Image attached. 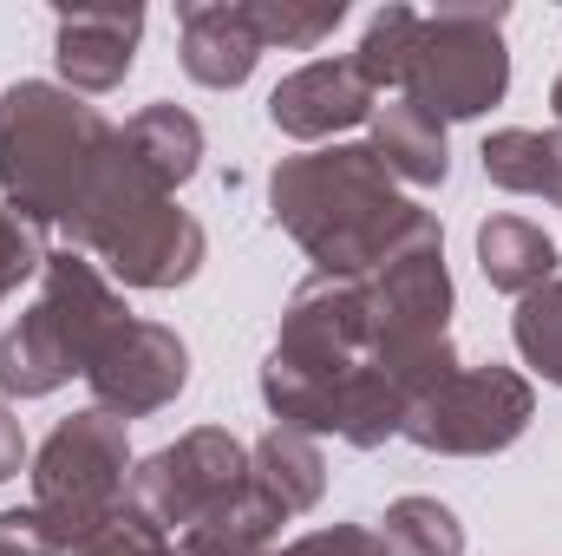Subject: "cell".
Returning <instances> with one entry per match:
<instances>
[{"instance_id": "8fae6325", "label": "cell", "mask_w": 562, "mask_h": 556, "mask_svg": "<svg viewBox=\"0 0 562 556\" xmlns=\"http://www.w3.org/2000/svg\"><path fill=\"white\" fill-rule=\"evenodd\" d=\"M380 112V92L360 79L353 59H314L301 73H288L276 92H269V125L281 138L321 144L334 132H353V125H373Z\"/></svg>"}, {"instance_id": "e0dca14e", "label": "cell", "mask_w": 562, "mask_h": 556, "mask_svg": "<svg viewBox=\"0 0 562 556\" xmlns=\"http://www.w3.org/2000/svg\"><path fill=\"white\" fill-rule=\"evenodd\" d=\"M373 157L393 170V184H445L451 177V144H445V125L419 112L413 99H386L373 112Z\"/></svg>"}, {"instance_id": "d6986e66", "label": "cell", "mask_w": 562, "mask_h": 556, "mask_svg": "<svg viewBox=\"0 0 562 556\" xmlns=\"http://www.w3.org/2000/svg\"><path fill=\"white\" fill-rule=\"evenodd\" d=\"M477 157H484V177L497 190L562 203V132H524V125H510V132H491Z\"/></svg>"}, {"instance_id": "52a82bcc", "label": "cell", "mask_w": 562, "mask_h": 556, "mask_svg": "<svg viewBox=\"0 0 562 556\" xmlns=\"http://www.w3.org/2000/svg\"><path fill=\"white\" fill-rule=\"evenodd\" d=\"M125 478H132L125 419L99 413V407L59 419V425L46 432V445L33 452V504H40L72 544L92 537V531L125 504Z\"/></svg>"}, {"instance_id": "5bb4252c", "label": "cell", "mask_w": 562, "mask_h": 556, "mask_svg": "<svg viewBox=\"0 0 562 556\" xmlns=\"http://www.w3.org/2000/svg\"><path fill=\"white\" fill-rule=\"evenodd\" d=\"M203 249H210L203 223L190 210H177V197H170L164 210H150L138 230L105 256V269L125 281V288H183V281L203 269Z\"/></svg>"}, {"instance_id": "d4e9b609", "label": "cell", "mask_w": 562, "mask_h": 556, "mask_svg": "<svg viewBox=\"0 0 562 556\" xmlns=\"http://www.w3.org/2000/svg\"><path fill=\"white\" fill-rule=\"evenodd\" d=\"M72 556H190V551H183L177 537H164L157 524H144L132 504H119L92 537H79V544H72Z\"/></svg>"}, {"instance_id": "603a6c76", "label": "cell", "mask_w": 562, "mask_h": 556, "mask_svg": "<svg viewBox=\"0 0 562 556\" xmlns=\"http://www.w3.org/2000/svg\"><path fill=\"white\" fill-rule=\"evenodd\" d=\"M249 20H256L262 46L307 53V46H321L347 20V0H249Z\"/></svg>"}, {"instance_id": "277c9868", "label": "cell", "mask_w": 562, "mask_h": 556, "mask_svg": "<svg viewBox=\"0 0 562 556\" xmlns=\"http://www.w3.org/2000/svg\"><path fill=\"white\" fill-rule=\"evenodd\" d=\"M125 321H132L125 294L99 276L92 256L53 249L46 269H40L33 308L0 334V393L7 400H46L72 374L86 380L92 360L119 341Z\"/></svg>"}, {"instance_id": "44dd1931", "label": "cell", "mask_w": 562, "mask_h": 556, "mask_svg": "<svg viewBox=\"0 0 562 556\" xmlns=\"http://www.w3.org/2000/svg\"><path fill=\"white\" fill-rule=\"evenodd\" d=\"M380 537L393 556H464V524L438 498H393L380 518Z\"/></svg>"}, {"instance_id": "7402d4cb", "label": "cell", "mask_w": 562, "mask_h": 556, "mask_svg": "<svg viewBox=\"0 0 562 556\" xmlns=\"http://www.w3.org/2000/svg\"><path fill=\"white\" fill-rule=\"evenodd\" d=\"M510 341H517V354H524L530 374H543L550 387H562V276L543 281L537 294L517 301V314H510Z\"/></svg>"}, {"instance_id": "ac0fdd59", "label": "cell", "mask_w": 562, "mask_h": 556, "mask_svg": "<svg viewBox=\"0 0 562 556\" xmlns=\"http://www.w3.org/2000/svg\"><path fill=\"white\" fill-rule=\"evenodd\" d=\"M477 269L497 294H537L543 281H557V243L524 223V216H484L477 223Z\"/></svg>"}, {"instance_id": "ffe728a7", "label": "cell", "mask_w": 562, "mask_h": 556, "mask_svg": "<svg viewBox=\"0 0 562 556\" xmlns=\"http://www.w3.org/2000/svg\"><path fill=\"white\" fill-rule=\"evenodd\" d=\"M281 524H288V518H281L276 504H269L256 485H243L229 504H216V511H210L203 524H190L177 544L190 556H262Z\"/></svg>"}, {"instance_id": "3957f363", "label": "cell", "mask_w": 562, "mask_h": 556, "mask_svg": "<svg viewBox=\"0 0 562 556\" xmlns=\"http://www.w3.org/2000/svg\"><path fill=\"white\" fill-rule=\"evenodd\" d=\"M119 151V125L53 79L0 92V197L33 230H66Z\"/></svg>"}, {"instance_id": "30bf717a", "label": "cell", "mask_w": 562, "mask_h": 556, "mask_svg": "<svg viewBox=\"0 0 562 556\" xmlns=\"http://www.w3.org/2000/svg\"><path fill=\"white\" fill-rule=\"evenodd\" d=\"M183 380H190V347H183V334L164 327V321H125L119 341H112V347L92 360V374H86L99 413L125 419V425L144 419V413H164V407L183 393Z\"/></svg>"}, {"instance_id": "8992f818", "label": "cell", "mask_w": 562, "mask_h": 556, "mask_svg": "<svg viewBox=\"0 0 562 556\" xmlns=\"http://www.w3.org/2000/svg\"><path fill=\"white\" fill-rule=\"evenodd\" d=\"M510 7H438L419 13L413 46L400 59V99H413L438 125L484 119L510 92V53H504Z\"/></svg>"}, {"instance_id": "7a4b0ae2", "label": "cell", "mask_w": 562, "mask_h": 556, "mask_svg": "<svg viewBox=\"0 0 562 556\" xmlns=\"http://www.w3.org/2000/svg\"><path fill=\"white\" fill-rule=\"evenodd\" d=\"M269 210L307 249L314 276H373L425 223H438L413 197H400L373 144H321V151L281 157L269 177Z\"/></svg>"}, {"instance_id": "6da1fadb", "label": "cell", "mask_w": 562, "mask_h": 556, "mask_svg": "<svg viewBox=\"0 0 562 556\" xmlns=\"http://www.w3.org/2000/svg\"><path fill=\"white\" fill-rule=\"evenodd\" d=\"M262 400L276 425L334 432L353 452L400 438L406 393L373 360L367 327V281L360 276H307L281 308L276 347L262 360Z\"/></svg>"}, {"instance_id": "2e32d148", "label": "cell", "mask_w": 562, "mask_h": 556, "mask_svg": "<svg viewBox=\"0 0 562 556\" xmlns=\"http://www.w3.org/2000/svg\"><path fill=\"white\" fill-rule=\"evenodd\" d=\"M119 151L138 164L157 190L177 197V184H190L196 164H203V125H196L183 105H144L138 119H125Z\"/></svg>"}, {"instance_id": "f546056e", "label": "cell", "mask_w": 562, "mask_h": 556, "mask_svg": "<svg viewBox=\"0 0 562 556\" xmlns=\"http://www.w3.org/2000/svg\"><path fill=\"white\" fill-rule=\"evenodd\" d=\"M550 112H557V132H562V73H557V86H550Z\"/></svg>"}, {"instance_id": "9a60e30c", "label": "cell", "mask_w": 562, "mask_h": 556, "mask_svg": "<svg viewBox=\"0 0 562 556\" xmlns=\"http://www.w3.org/2000/svg\"><path fill=\"white\" fill-rule=\"evenodd\" d=\"M249 485L276 504L281 518H301V511H314L321 491H327V458H321V445H314L307 432L269 425V432L249 445Z\"/></svg>"}, {"instance_id": "cb8c5ba5", "label": "cell", "mask_w": 562, "mask_h": 556, "mask_svg": "<svg viewBox=\"0 0 562 556\" xmlns=\"http://www.w3.org/2000/svg\"><path fill=\"white\" fill-rule=\"evenodd\" d=\"M413 26H419V7H400V0H393V7H380V13L367 20L353 66H360V79H367L373 92L400 86V59H406V46H413Z\"/></svg>"}, {"instance_id": "4316f807", "label": "cell", "mask_w": 562, "mask_h": 556, "mask_svg": "<svg viewBox=\"0 0 562 556\" xmlns=\"http://www.w3.org/2000/svg\"><path fill=\"white\" fill-rule=\"evenodd\" d=\"M72 537L40 511V504H20V511H0V556H66Z\"/></svg>"}, {"instance_id": "ba28073f", "label": "cell", "mask_w": 562, "mask_h": 556, "mask_svg": "<svg viewBox=\"0 0 562 556\" xmlns=\"http://www.w3.org/2000/svg\"><path fill=\"white\" fill-rule=\"evenodd\" d=\"M537 419V387L517 367H458L438 387H425L400 419V438L438 458H491L517 445Z\"/></svg>"}, {"instance_id": "f1b7e54d", "label": "cell", "mask_w": 562, "mask_h": 556, "mask_svg": "<svg viewBox=\"0 0 562 556\" xmlns=\"http://www.w3.org/2000/svg\"><path fill=\"white\" fill-rule=\"evenodd\" d=\"M20 465H26V432H20L13 407H0V485H7Z\"/></svg>"}, {"instance_id": "9c48e42d", "label": "cell", "mask_w": 562, "mask_h": 556, "mask_svg": "<svg viewBox=\"0 0 562 556\" xmlns=\"http://www.w3.org/2000/svg\"><path fill=\"white\" fill-rule=\"evenodd\" d=\"M243 485H249V445L236 432H223V425H196L177 445H164V452L132 465L125 504L144 524H157L164 537H177V531L203 524L216 504H229Z\"/></svg>"}, {"instance_id": "7c38bea8", "label": "cell", "mask_w": 562, "mask_h": 556, "mask_svg": "<svg viewBox=\"0 0 562 556\" xmlns=\"http://www.w3.org/2000/svg\"><path fill=\"white\" fill-rule=\"evenodd\" d=\"M144 7H59L53 33V66L66 92H112L138 66Z\"/></svg>"}, {"instance_id": "4fadbf2b", "label": "cell", "mask_w": 562, "mask_h": 556, "mask_svg": "<svg viewBox=\"0 0 562 556\" xmlns=\"http://www.w3.org/2000/svg\"><path fill=\"white\" fill-rule=\"evenodd\" d=\"M177 26H183V73L210 92L249 86V73L269 53L256 20H249V0H183Z\"/></svg>"}, {"instance_id": "5b68a950", "label": "cell", "mask_w": 562, "mask_h": 556, "mask_svg": "<svg viewBox=\"0 0 562 556\" xmlns=\"http://www.w3.org/2000/svg\"><path fill=\"white\" fill-rule=\"evenodd\" d=\"M367 281V327H373V360L380 374L406 393V407L445 374H458L451 347V269H445V230L425 223L419 236L380 263Z\"/></svg>"}, {"instance_id": "484cf974", "label": "cell", "mask_w": 562, "mask_h": 556, "mask_svg": "<svg viewBox=\"0 0 562 556\" xmlns=\"http://www.w3.org/2000/svg\"><path fill=\"white\" fill-rule=\"evenodd\" d=\"M46 243H40V230L33 223H20L7 203H0V301L7 294H20V281H33L40 269H46Z\"/></svg>"}, {"instance_id": "83f0119b", "label": "cell", "mask_w": 562, "mask_h": 556, "mask_svg": "<svg viewBox=\"0 0 562 556\" xmlns=\"http://www.w3.org/2000/svg\"><path fill=\"white\" fill-rule=\"evenodd\" d=\"M262 556H393V551H386V537L373 524H327V531H307V537Z\"/></svg>"}]
</instances>
